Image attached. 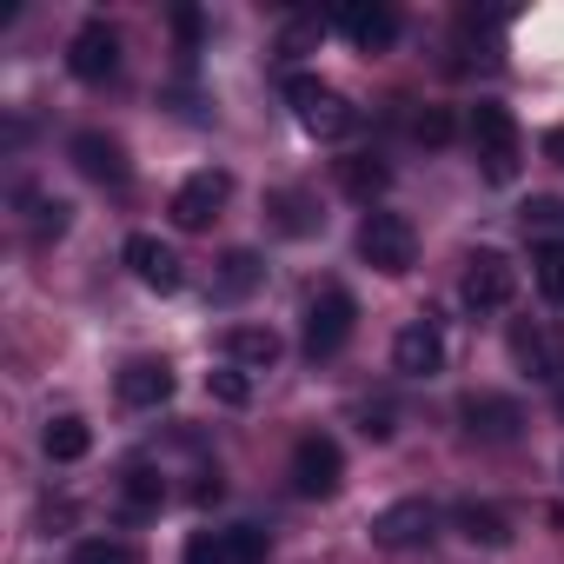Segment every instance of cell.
<instances>
[{
	"label": "cell",
	"mask_w": 564,
	"mask_h": 564,
	"mask_svg": "<svg viewBox=\"0 0 564 564\" xmlns=\"http://www.w3.org/2000/svg\"><path fill=\"white\" fill-rule=\"evenodd\" d=\"M386 186H392V166H386V160H372V153H346V160H339V193H346V199L372 206Z\"/></svg>",
	"instance_id": "d6986e66"
},
{
	"label": "cell",
	"mask_w": 564,
	"mask_h": 564,
	"mask_svg": "<svg viewBox=\"0 0 564 564\" xmlns=\"http://www.w3.org/2000/svg\"><path fill=\"white\" fill-rule=\"evenodd\" d=\"M259 279H265L259 252H246V246H239V252H226V259H219V272H213V293H219V300H246V293L259 286Z\"/></svg>",
	"instance_id": "603a6c76"
},
{
	"label": "cell",
	"mask_w": 564,
	"mask_h": 564,
	"mask_svg": "<svg viewBox=\"0 0 564 564\" xmlns=\"http://www.w3.org/2000/svg\"><path fill=\"white\" fill-rule=\"evenodd\" d=\"M458 419H465V432L485 438V445H511V438L524 432V405L505 399V392H465V399H458Z\"/></svg>",
	"instance_id": "30bf717a"
},
{
	"label": "cell",
	"mask_w": 564,
	"mask_h": 564,
	"mask_svg": "<svg viewBox=\"0 0 564 564\" xmlns=\"http://www.w3.org/2000/svg\"><path fill=\"white\" fill-rule=\"evenodd\" d=\"M113 392H120V405L153 412V405L173 399V366H166V359H127L120 379H113Z\"/></svg>",
	"instance_id": "9a60e30c"
},
{
	"label": "cell",
	"mask_w": 564,
	"mask_h": 564,
	"mask_svg": "<svg viewBox=\"0 0 564 564\" xmlns=\"http://www.w3.org/2000/svg\"><path fill=\"white\" fill-rule=\"evenodd\" d=\"M471 153L485 160V180H498V186L518 173V120H511V107H498V100L471 107Z\"/></svg>",
	"instance_id": "3957f363"
},
{
	"label": "cell",
	"mask_w": 564,
	"mask_h": 564,
	"mask_svg": "<svg viewBox=\"0 0 564 564\" xmlns=\"http://www.w3.org/2000/svg\"><path fill=\"white\" fill-rule=\"evenodd\" d=\"M366 531H372V544H379V551H419V544H432L438 511H432L425 498H399V505H386Z\"/></svg>",
	"instance_id": "9c48e42d"
},
{
	"label": "cell",
	"mask_w": 564,
	"mask_h": 564,
	"mask_svg": "<svg viewBox=\"0 0 564 564\" xmlns=\"http://www.w3.org/2000/svg\"><path fill=\"white\" fill-rule=\"evenodd\" d=\"M120 259L133 265V279H140V286H153V293H180V286H186V265H180V252H173L160 232H133V239L120 246Z\"/></svg>",
	"instance_id": "8fae6325"
},
{
	"label": "cell",
	"mask_w": 564,
	"mask_h": 564,
	"mask_svg": "<svg viewBox=\"0 0 564 564\" xmlns=\"http://www.w3.org/2000/svg\"><path fill=\"white\" fill-rule=\"evenodd\" d=\"M226 366H239V372H272V366H279V333H272V326H232V333H226Z\"/></svg>",
	"instance_id": "ac0fdd59"
},
{
	"label": "cell",
	"mask_w": 564,
	"mask_h": 564,
	"mask_svg": "<svg viewBox=\"0 0 564 564\" xmlns=\"http://www.w3.org/2000/svg\"><path fill=\"white\" fill-rule=\"evenodd\" d=\"M452 531H458L465 544H485V551H505V544H511V518H505L498 505H478V498H465V505L452 511Z\"/></svg>",
	"instance_id": "e0dca14e"
},
{
	"label": "cell",
	"mask_w": 564,
	"mask_h": 564,
	"mask_svg": "<svg viewBox=\"0 0 564 564\" xmlns=\"http://www.w3.org/2000/svg\"><path fill=\"white\" fill-rule=\"evenodd\" d=\"M333 28H339L352 47L386 54V47L399 41V8H386V0H346V8L333 14Z\"/></svg>",
	"instance_id": "4fadbf2b"
},
{
	"label": "cell",
	"mask_w": 564,
	"mask_h": 564,
	"mask_svg": "<svg viewBox=\"0 0 564 564\" xmlns=\"http://www.w3.org/2000/svg\"><path fill=\"white\" fill-rule=\"evenodd\" d=\"M74 564H133V551L113 544V538H87V544L74 551Z\"/></svg>",
	"instance_id": "4dcf8cb0"
},
{
	"label": "cell",
	"mask_w": 564,
	"mask_h": 564,
	"mask_svg": "<svg viewBox=\"0 0 564 564\" xmlns=\"http://www.w3.org/2000/svg\"><path fill=\"white\" fill-rule=\"evenodd\" d=\"M511 359H518L531 379H544V386L564 379V339H557L544 319H518V326H511Z\"/></svg>",
	"instance_id": "5bb4252c"
},
{
	"label": "cell",
	"mask_w": 564,
	"mask_h": 564,
	"mask_svg": "<svg viewBox=\"0 0 564 564\" xmlns=\"http://www.w3.org/2000/svg\"><path fill=\"white\" fill-rule=\"evenodd\" d=\"M518 226H524V239H538V246H564V199H524L518 206Z\"/></svg>",
	"instance_id": "cb8c5ba5"
},
{
	"label": "cell",
	"mask_w": 564,
	"mask_h": 564,
	"mask_svg": "<svg viewBox=\"0 0 564 564\" xmlns=\"http://www.w3.org/2000/svg\"><path fill=\"white\" fill-rule=\"evenodd\" d=\"M226 544H232V564H265V531L259 524H232Z\"/></svg>",
	"instance_id": "f546056e"
},
{
	"label": "cell",
	"mask_w": 564,
	"mask_h": 564,
	"mask_svg": "<svg viewBox=\"0 0 564 564\" xmlns=\"http://www.w3.org/2000/svg\"><path fill=\"white\" fill-rule=\"evenodd\" d=\"M186 564H232L226 531H193V538H186Z\"/></svg>",
	"instance_id": "83f0119b"
},
{
	"label": "cell",
	"mask_w": 564,
	"mask_h": 564,
	"mask_svg": "<svg viewBox=\"0 0 564 564\" xmlns=\"http://www.w3.org/2000/svg\"><path fill=\"white\" fill-rule=\"evenodd\" d=\"M352 326H359V300H352L346 286H319V293H313V306H306V352H313V359L346 352Z\"/></svg>",
	"instance_id": "277c9868"
},
{
	"label": "cell",
	"mask_w": 564,
	"mask_h": 564,
	"mask_svg": "<svg viewBox=\"0 0 564 564\" xmlns=\"http://www.w3.org/2000/svg\"><path fill=\"white\" fill-rule=\"evenodd\" d=\"M392 372H405V379L445 372V326H438L432 313H419V319L399 326V339H392Z\"/></svg>",
	"instance_id": "ba28073f"
},
{
	"label": "cell",
	"mask_w": 564,
	"mask_h": 564,
	"mask_svg": "<svg viewBox=\"0 0 564 564\" xmlns=\"http://www.w3.org/2000/svg\"><path fill=\"white\" fill-rule=\"evenodd\" d=\"M41 445H47V458H54V465H80V458L94 452V425H87L80 412H61V419H47Z\"/></svg>",
	"instance_id": "ffe728a7"
},
{
	"label": "cell",
	"mask_w": 564,
	"mask_h": 564,
	"mask_svg": "<svg viewBox=\"0 0 564 564\" xmlns=\"http://www.w3.org/2000/svg\"><path fill=\"white\" fill-rule=\"evenodd\" d=\"M544 153H551V160L564 166V127H551V133H544Z\"/></svg>",
	"instance_id": "d6a6232c"
},
{
	"label": "cell",
	"mask_w": 564,
	"mask_h": 564,
	"mask_svg": "<svg viewBox=\"0 0 564 564\" xmlns=\"http://www.w3.org/2000/svg\"><path fill=\"white\" fill-rule=\"evenodd\" d=\"M286 100H293V113H300V127H306L313 140H346V133L359 127V107H352L339 87L313 80V74H293V80H286Z\"/></svg>",
	"instance_id": "6da1fadb"
},
{
	"label": "cell",
	"mask_w": 564,
	"mask_h": 564,
	"mask_svg": "<svg viewBox=\"0 0 564 564\" xmlns=\"http://www.w3.org/2000/svg\"><path fill=\"white\" fill-rule=\"evenodd\" d=\"M346 485V452H339V438L333 432H306L300 445H293V491L300 498H333Z\"/></svg>",
	"instance_id": "8992f818"
},
{
	"label": "cell",
	"mask_w": 564,
	"mask_h": 564,
	"mask_svg": "<svg viewBox=\"0 0 564 564\" xmlns=\"http://www.w3.org/2000/svg\"><path fill=\"white\" fill-rule=\"evenodd\" d=\"M21 206H34V232H67V219H74V206L67 199H47V193H21Z\"/></svg>",
	"instance_id": "4316f807"
},
{
	"label": "cell",
	"mask_w": 564,
	"mask_h": 564,
	"mask_svg": "<svg viewBox=\"0 0 564 564\" xmlns=\"http://www.w3.org/2000/svg\"><path fill=\"white\" fill-rule=\"evenodd\" d=\"M531 286L551 306H564V246H531Z\"/></svg>",
	"instance_id": "484cf974"
},
{
	"label": "cell",
	"mask_w": 564,
	"mask_h": 564,
	"mask_svg": "<svg viewBox=\"0 0 564 564\" xmlns=\"http://www.w3.org/2000/svg\"><path fill=\"white\" fill-rule=\"evenodd\" d=\"M206 392H213V405L246 412V405H252V372H239V366H213V372H206Z\"/></svg>",
	"instance_id": "d4e9b609"
},
{
	"label": "cell",
	"mask_w": 564,
	"mask_h": 564,
	"mask_svg": "<svg viewBox=\"0 0 564 564\" xmlns=\"http://www.w3.org/2000/svg\"><path fill=\"white\" fill-rule=\"evenodd\" d=\"M67 74L87 80V87L113 80V74H120V34H113L107 21H87V28L67 41Z\"/></svg>",
	"instance_id": "7c38bea8"
},
{
	"label": "cell",
	"mask_w": 564,
	"mask_h": 564,
	"mask_svg": "<svg viewBox=\"0 0 564 564\" xmlns=\"http://www.w3.org/2000/svg\"><path fill=\"white\" fill-rule=\"evenodd\" d=\"M452 133H458V127H452L445 107H425V113L412 120V140H425V147H452Z\"/></svg>",
	"instance_id": "f1b7e54d"
},
{
	"label": "cell",
	"mask_w": 564,
	"mask_h": 564,
	"mask_svg": "<svg viewBox=\"0 0 564 564\" xmlns=\"http://www.w3.org/2000/svg\"><path fill=\"white\" fill-rule=\"evenodd\" d=\"M265 213H272V226L286 232V239H306V232H319V213H313V199H306L300 186H279V193H265Z\"/></svg>",
	"instance_id": "44dd1931"
},
{
	"label": "cell",
	"mask_w": 564,
	"mask_h": 564,
	"mask_svg": "<svg viewBox=\"0 0 564 564\" xmlns=\"http://www.w3.org/2000/svg\"><path fill=\"white\" fill-rule=\"evenodd\" d=\"M458 293H465L471 313H505V306L518 300V265H511L505 252L485 246V252L465 259V286H458Z\"/></svg>",
	"instance_id": "52a82bcc"
},
{
	"label": "cell",
	"mask_w": 564,
	"mask_h": 564,
	"mask_svg": "<svg viewBox=\"0 0 564 564\" xmlns=\"http://www.w3.org/2000/svg\"><path fill=\"white\" fill-rule=\"evenodd\" d=\"M226 199H232V173H226V166H199L193 180H180V193L166 199V213H173L180 232H206Z\"/></svg>",
	"instance_id": "5b68a950"
},
{
	"label": "cell",
	"mask_w": 564,
	"mask_h": 564,
	"mask_svg": "<svg viewBox=\"0 0 564 564\" xmlns=\"http://www.w3.org/2000/svg\"><path fill=\"white\" fill-rule=\"evenodd\" d=\"M160 505H166L160 471H153V465H133V471L120 478V518H153Z\"/></svg>",
	"instance_id": "7402d4cb"
},
{
	"label": "cell",
	"mask_w": 564,
	"mask_h": 564,
	"mask_svg": "<svg viewBox=\"0 0 564 564\" xmlns=\"http://www.w3.org/2000/svg\"><path fill=\"white\" fill-rule=\"evenodd\" d=\"M359 432L386 445V438H392V405H359Z\"/></svg>",
	"instance_id": "1f68e13d"
},
{
	"label": "cell",
	"mask_w": 564,
	"mask_h": 564,
	"mask_svg": "<svg viewBox=\"0 0 564 564\" xmlns=\"http://www.w3.org/2000/svg\"><path fill=\"white\" fill-rule=\"evenodd\" d=\"M359 259H366L372 272H386V279H405V272L419 265V226H412L405 213H366V226H359Z\"/></svg>",
	"instance_id": "7a4b0ae2"
},
{
	"label": "cell",
	"mask_w": 564,
	"mask_h": 564,
	"mask_svg": "<svg viewBox=\"0 0 564 564\" xmlns=\"http://www.w3.org/2000/svg\"><path fill=\"white\" fill-rule=\"evenodd\" d=\"M67 153H74V166H80L87 180H100V186H127V173H133V166H127V147H120L113 133H74Z\"/></svg>",
	"instance_id": "2e32d148"
}]
</instances>
